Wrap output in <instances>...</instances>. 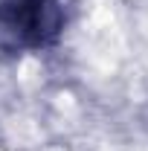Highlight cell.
<instances>
[{
  "label": "cell",
  "mask_w": 148,
  "mask_h": 151,
  "mask_svg": "<svg viewBox=\"0 0 148 151\" xmlns=\"http://www.w3.org/2000/svg\"><path fill=\"white\" fill-rule=\"evenodd\" d=\"M61 0H0V38L12 50L41 52L64 35Z\"/></svg>",
  "instance_id": "6da1fadb"
}]
</instances>
